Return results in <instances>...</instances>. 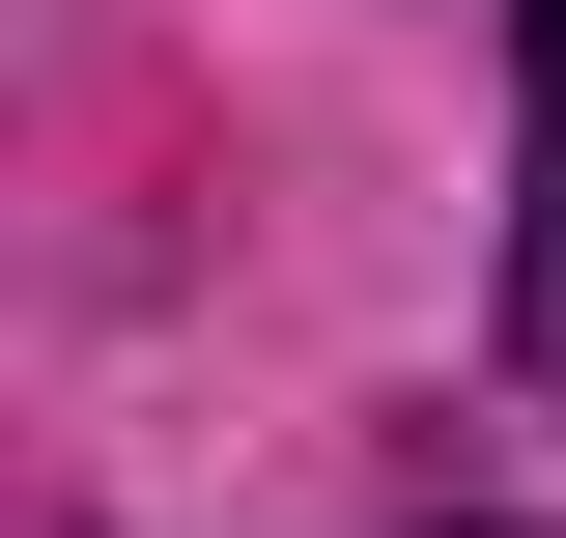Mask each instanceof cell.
<instances>
[{
  "label": "cell",
  "mask_w": 566,
  "mask_h": 538,
  "mask_svg": "<svg viewBox=\"0 0 566 538\" xmlns=\"http://www.w3.org/2000/svg\"><path fill=\"white\" fill-rule=\"evenodd\" d=\"M510 369L566 397V199H538V256H510Z\"/></svg>",
  "instance_id": "6da1fadb"
},
{
  "label": "cell",
  "mask_w": 566,
  "mask_h": 538,
  "mask_svg": "<svg viewBox=\"0 0 566 538\" xmlns=\"http://www.w3.org/2000/svg\"><path fill=\"white\" fill-rule=\"evenodd\" d=\"M538 142H566V0H538Z\"/></svg>",
  "instance_id": "7a4b0ae2"
}]
</instances>
